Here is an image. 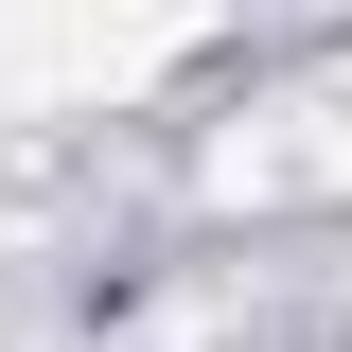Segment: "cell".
I'll use <instances>...</instances> for the list:
<instances>
[{"label":"cell","instance_id":"cell-1","mask_svg":"<svg viewBox=\"0 0 352 352\" xmlns=\"http://www.w3.org/2000/svg\"><path fill=\"white\" fill-rule=\"evenodd\" d=\"M194 36H212V0H0V124L141 106Z\"/></svg>","mask_w":352,"mask_h":352},{"label":"cell","instance_id":"cell-2","mask_svg":"<svg viewBox=\"0 0 352 352\" xmlns=\"http://www.w3.org/2000/svg\"><path fill=\"white\" fill-rule=\"evenodd\" d=\"M229 176H317V194H352V71L317 88V106H282V141H229Z\"/></svg>","mask_w":352,"mask_h":352}]
</instances>
